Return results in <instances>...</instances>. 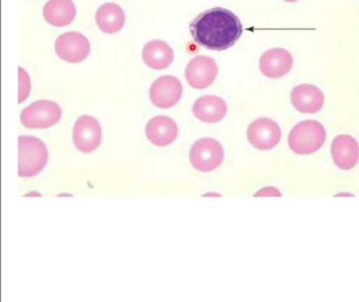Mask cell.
<instances>
[{"label":"cell","mask_w":359,"mask_h":302,"mask_svg":"<svg viewBox=\"0 0 359 302\" xmlns=\"http://www.w3.org/2000/svg\"><path fill=\"white\" fill-rule=\"evenodd\" d=\"M193 39L208 50L222 52L232 48L243 35L238 17L222 8L205 10L190 23Z\"/></svg>","instance_id":"6da1fadb"},{"label":"cell","mask_w":359,"mask_h":302,"mask_svg":"<svg viewBox=\"0 0 359 302\" xmlns=\"http://www.w3.org/2000/svg\"><path fill=\"white\" fill-rule=\"evenodd\" d=\"M20 161L18 174L22 178H33L43 171L49 159L47 146L39 138L20 136L18 138Z\"/></svg>","instance_id":"7a4b0ae2"},{"label":"cell","mask_w":359,"mask_h":302,"mask_svg":"<svg viewBox=\"0 0 359 302\" xmlns=\"http://www.w3.org/2000/svg\"><path fill=\"white\" fill-rule=\"evenodd\" d=\"M327 132L323 124L314 120L299 122L290 131L287 143L297 154H312L323 147Z\"/></svg>","instance_id":"3957f363"},{"label":"cell","mask_w":359,"mask_h":302,"mask_svg":"<svg viewBox=\"0 0 359 302\" xmlns=\"http://www.w3.org/2000/svg\"><path fill=\"white\" fill-rule=\"evenodd\" d=\"M62 111L57 103L41 100L29 105L22 111L20 121L30 129H47L62 119Z\"/></svg>","instance_id":"277c9868"},{"label":"cell","mask_w":359,"mask_h":302,"mask_svg":"<svg viewBox=\"0 0 359 302\" xmlns=\"http://www.w3.org/2000/svg\"><path fill=\"white\" fill-rule=\"evenodd\" d=\"M224 157V148L215 138H201L191 147L190 161L198 171H213L222 165Z\"/></svg>","instance_id":"5b68a950"},{"label":"cell","mask_w":359,"mask_h":302,"mask_svg":"<svg viewBox=\"0 0 359 302\" xmlns=\"http://www.w3.org/2000/svg\"><path fill=\"white\" fill-rule=\"evenodd\" d=\"M102 130L100 122L91 115H81L73 129V142L83 153H91L102 143Z\"/></svg>","instance_id":"8992f818"},{"label":"cell","mask_w":359,"mask_h":302,"mask_svg":"<svg viewBox=\"0 0 359 302\" xmlns=\"http://www.w3.org/2000/svg\"><path fill=\"white\" fill-rule=\"evenodd\" d=\"M247 136L252 146L259 150H270L280 142L281 130L273 120L259 117L250 124Z\"/></svg>","instance_id":"52a82bcc"},{"label":"cell","mask_w":359,"mask_h":302,"mask_svg":"<svg viewBox=\"0 0 359 302\" xmlns=\"http://www.w3.org/2000/svg\"><path fill=\"white\" fill-rule=\"evenodd\" d=\"M90 50L88 38L77 31L62 34L55 42L56 54L67 62H81L89 56Z\"/></svg>","instance_id":"ba28073f"},{"label":"cell","mask_w":359,"mask_h":302,"mask_svg":"<svg viewBox=\"0 0 359 302\" xmlns=\"http://www.w3.org/2000/svg\"><path fill=\"white\" fill-rule=\"evenodd\" d=\"M218 66L209 56H197L188 63L184 71L187 81L195 89H205L215 81Z\"/></svg>","instance_id":"9c48e42d"},{"label":"cell","mask_w":359,"mask_h":302,"mask_svg":"<svg viewBox=\"0 0 359 302\" xmlns=\"http://www.w3.org/2000/svg\"><path fill=\"white\" fill-rule=\"evenodd\" d=\"M182 96V82L173 76H163L155 80L151 85V101L159 108H171L175 106Z\"/></svg>","instance_id":"30bf717a"},{"label":"cell","mask_w":359,"mask_h":302,"mask_svg":"<svg viewBox=\"0 0 359 302\" xmlns=\"http://www.w3.org/2000/svg\"><path fill=\"white\" fill-rule=\"evenodd\" d=\"M334 163L341 170H351L359 161V145L353 136L340 134L331 145Z\"/></svg>","instance_id":"8fae6325"},{"label":"cell","mask_w":359,"mask_h":302,"mask_svg":"<svg viewBox=\"0 0 359 302\" xmlns=\"http://www.w3.org/2000/svg\"><path fill=\"white\" fill-rule=\"evenodd\" d=\"M293 67V57L283 48L266 50L259 60V69L266 77L278 79L287 75Z\"/></svg>","instance_id":"7c38bea8"},{"label":"cell","mask_w":359,"mask_h":302,"mask_svg":"<svg viewBox=\"0 0 359 302\" xmlns=\"http://www.w3.org/2000/svg\"><path fill=\"white\" fill-rule=\"evenodd\" d=\"M291 102L300 113H316L323 108L325 94L317 86L299 84L292 90Z\"/></svg>","instance_id":"4fadbf2b"},{"label":"cell","mask_w":359,"mask_h":302,"mask_svg":"<svg viewBox=\"0 0 359 302\" xmlns=\"http://www.w3.org/2000/svg\"><path fill=\"white\" fill-rule=\"evenodd\" d=\"M146 134L152 144L159 147L169 146L177 138V124L167 115H157L147 124Z\"/></svg>","instance_id":"5bb4252c"},{"label":"cell","mask_w":359,"mask_h":302,"mask_svg":"<svg viewBox=\"0 0 359 302\" xmlns=\"http://www.w3.org/2000/svg\"><path fill=\"white\" fill-rule=\"evenodd\" d=\"M192 111L199 121L217 123L226 117L228 106L224 99L208 94L195 101Z\"/></svg>","instance_id":"9a60e30c"},{"label":"cell","mask_w":359,"mask_h":302,"mask_svg":"<svg viewBox=\"0 0 359 302\" xmlns=\"http://www.w3.org/2000/svg\"><path fill=\"white\" fill-rule=\"evenodd\" d=\"M43 17L53 27H67L76 17V6L72 0H49L43 8Z\"/></svg>","instance_id":"2e32d148"},{"label":"cell","mask_w":359,"mask_h":302,"mask_svg":"<svg viewBox=\"0 0 359 302\" xmlns=\"http://www.w3.org/2000/svg\"><path fill=\"white\" fill-rule=\"evenodd\" d=\"M142 59L153 69H165L173 62L174 52L167 42L153 40L148 42L142 50Z\"/></svg>","instance_id":"e0dca14e"},{"label":"cell","mask_w":359,"mask_h":302,"mask_svg":"<svg viewBox=\"0 0 359 302\" xmlns=\"http://www.w3.org/2000/svg\"><path fill=\"white\" fill-rule=\"evenodd\" d=\"M126 22V14L116 3H104L96 13V23L106 34L118 33Z\"/></svg>","instance_id":"ac0fdd59"},{"label":"cell","mask_w":359,"mask_h":302,"mask_svg":"<svg viewBox=\"0 0 359 302\" xmlns=\"http://www.w3.org/2000/svg\"><path fill=\"white\" fill-rule=\"evenodd\" d=\"M31 81L28 73L20 67V103L24 102L30 94Z\"/></svg>","instance_id":"d6986e66"},{"label":"cell","mask_w":359,"mask_h":302,"mask_svg":"<svg viewBox=\"0 0 359 302\" xmlns=\"http://www.w3.org/2000/svg\"><path fill=\"white\" fill-rule=\"evenodd\" d=\"M254 196H281L280 191L274 187H266L260 189Z\"/></svg>","instance_id":"ffe728a7"},{"label":"cell","mask_w":359,"mask_h":302,"mask_svg":"<svg viewBox=\"0 0 359 302\" xmlns=\"http://www.w3.org/2000/svg\"><path fill=\"white\" fill-rule=\"evenodd\" d=\"M283 1H285V2H296V1H298V0H283Z\"/></svg>","instance_id":"44dd1931"}]
</instances>
